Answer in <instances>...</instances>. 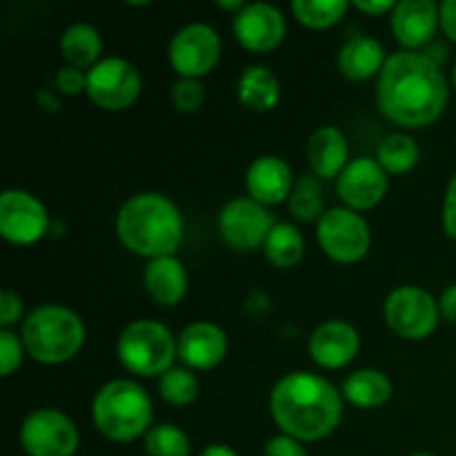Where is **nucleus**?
<instances>
[{
    "label": "nucleus",
    "instance_id": "ea45409f",
    "mask_svg": "<svg viewBox=\"0 0 456 456\" xmlns=\"http://www.w3.org/2000/svg\"><path fill=\"white\" fill-rule=\"evenodd\" d=\"M439 312L448 323L456 325V283L450 285L444 294H441L439 301Z\"/></svg>",
    "mask_w": 456,
    "mask_h": 456
},
{
    "label": "nucleus",
    "instance_id": "aec40b11",
    "mask_svg": "<svg viewBox=\"0 0 456 456\" xmlns=\"http://www.w3.org/2000/svg\"><path fill=\"white\" fill-rule=\"evenodd\" d=\"M347 154L350 147L346 134L332 125L319 127L307 141V160L316 178L341 176L347 167Z\"/></svg>",
    "mask_w": 456,
    "mask_h": 456
},
{
    "label": "nucleus",
    "instance_id": "f704fd0d",
    "mask_svg": "<svg viewBox=\"0 0 456 456\" xmlns=\"http://www.w3.org/2000/svg\"><path fill=\"white\" fill-rule=\"evenodd\" d=\"M22 319V301L12 289H3L0 294V328L9 330Z\"/></svg>",
    "mask_w": 456,
    "mask_h": 456
},
{
    "label": "nucleus",
    "instance_id": "1a4fd4ad",
    "mask_svg": "<svg viewBox=\"0 0 456 456\" xmlns=\"http://www.w3.org/2000/svg\"><path fill=\"white\" fill-rule=\"evenodd\" d=\"M142 89L141 74L129 61L110 56L87 71V96L105 111H123L138 101Z\"/></svg>",
    "mask_w": 456,
    "mask_h": 456
},
{
    "label": "nucleus",
    "instance_id": "dca6fc26",
    "mask_svg": "<svg viewBox=\"0 0 456 456\" xmlns=\"http://www.w3.org/2000/svg\"><path fill=\"white\" fill-rule=\"evenodd\" d=\"M361 350V337L347 321H325L310 337V356L325 370L350 365Z\"/></svg>",
    "mask_w": 456,
    "mask_h": 456
},
{
    "label": "nucleus",
    "instance_id": "f3484780",
    "mask_svg": "<svg viewBox=\"0 0 456 456\" xmlns=\"http://www.w3.org/2000/svg\"><path fill=\"white\" fill-rule=\"evenodd\" d=\"M227 337L218 325L196 321L178 337V359L187 370H212L225 359Z\"/></svg>",
    "mask_w": 456,
    "mask_h": 456
},
{
    "label": "nucleus",
    "instance_id": "9d476101",
    "mask_svg": "<svg viewBox=\"0 0 456 456\" xmlns=\"http://www.w3.org/2000/svg\"><path fill=\"white\" fill-rule=\"evenodd\" d=\"M274 225V214L249 196L232 199L218 214V232L227 248L236 252H254L263 248Z\"/></svg>",
    "mask_w": 456,
    "mask_h": 456
},
{
    "label": "nucleus",
    "instance_id": "f03ea898",
    "mask_svg": "<svg viewBox=\"0 0 456 456\" xmlns=\"http://www.w3.org/2000/svg\"><path fill=\"white\" fill-rule=\"evenodd\" d=\"M272 419L301 444L325 439L343 421V395L312 372H292L281 379L270 396Z\"/></svg>",
    "mask_w": 456,
    "mask_h": 456
},
{
    "label": "nucleus",
    "instance_id": "473e14b6",
    "mask_svg": "<svg viewBox=\"0 0 456 456\" xmlns=\"http://www.w3.org/2000/svg\"><path fill=\"white\" fill-rule=\"evenodd\" d=\"M22 350H25L22 338H18L12 330H0V372L3 377H9L13 374V370L20 368Z\"/></svg>",
    "mask_w": 456,
    "mask_h": 456
},
{
    "label": "nucleus",
    "instance_id": "4c0bfd02",
    "mask_svg": "<svg viewBox=\"0 0 456 456\" xmlns=\"http://www.w3.org/2000/svg\"><path fill=\"white\" fill-rule=\"evenodd\" d=\"M439 25L450 40L456 43V0H445L439 7Z\"/></svg>",
    "mask_w": 456,
    "mask_h": 456
},
{
    "label": "nucleus",
    "instance_id": "bb28decb",
    "mask_svg": "<svg viewBox=\"0 0 456 456\" xmlns=\"http://www.w3.org/2000/svg\"><path fill=\"white\" fill-rule=\"evenodd\" d=\"M377 163L386 169V174L410 172L419 163L417 142L405 134H392L383 138L377 147Z\"/></svg>",
    "mask_w": 456,
    "mask_h": 456
},
{
    "label": "nucleus",
    "instance_id": "393cba45",
    "mask_svg": "<svg viewBox=\"0 0 456 456\" xmlns=\"http://www.w3.org/2000/svg\"><path fill=\"white\" fill-rule=\"evenodd\" d=\"M61 52L69 67H76V69L89 67L92 69L101 58L102 38L92 25L78 22V25H71L69 29H65L61 38Z\"/></svg>",
    "mask_w": 456,
    "mask_h": 456
},
{
    "label": "nucleus",
    "instance_id": "0eeeda50",
    "mask_svg": "<svg viewBox=\"0 0 456 456\" xmlns=\"http://www.w3.org/2000/svg\"><path fill=\"white\" fill-rule=\"evenodd\" d=\"M316 239L321 249L343 265L361 261L372 245L368 221L350 208H334L325 212L316 225Z\"/></svg>",
    "mask_w": 456,
    "mask_h": 456
},
{
    "label": "nucleus",
    "instance_id": "423d86ee",
    "mask_svg": "<svg viewBox=\"0 0 456 456\" xmlns=\"http://www.w3.org/2000/svg\"><path fill=\"white\" fill-rule=\"evenodd\" d=\"M118 359L125 368L138 377H163L174 368L178 356V338L163 323L151 319H141L129 323L120 332Z\"/></svg>",
    "mask_w": 456,
    "mask_h": 456
},
{
    "label": "nucleus",
    "instance_id": "b1692460",
    "mask_svg": "<svg viewBox=\"0 0 456 456\" xmlns=\"http://www.w3.org/2000/svg\"><path fill=\"white\" fill-rule=\"evenodd\" d=\"M240 105L252 111H272L281 101V83L265 65H252L239 78Z\"/></svg>",
    "mask_w": 456,
    "mask_h": 456
},
{
    "label": "nucleus",
    "instance_id": "2eb2a0df",
    "mask_svg": "<svg viewBox=\"0 0 456 456\" xmlns=\"http://www.w3.org/2000/svg\"><path fill=\"white\" fill-rule=\"evenodd\" d=\"M338 196L343 203L354 212L372 209L386 199L387 194V174L374 159L361 156L347 163L338 176Z\"/></svg>",
    "mask_w": 456,
    "mask_h": 456
},
{
    "label": "nucleus",
    "instance_id": "c756f323",
    "mask_svg": "<svg viewBox=\"0 0 456 456\" xmlns=\"http://www.w3.org/2000/svg\"><path fill=\"white\" fill-rule=\"evenodd\" d=\"M199 379L187 368H172L159 379V395L169 405L194 403L196 396H199Z\"/></svg>",
    "mask_w": 456,
    "mask_h": 456
},
{
    "label": "nucleus",
    "instance_id": "cd10ccee",
    "mask_svg": "<svg viewBox=\"0 0 456 456\" xmlns=\"http://www.w3.org/2000/svg\"><path fill=\"white\" fill-rule=\"evenodd\" d=\"M350 9L347 0H294L292 13L310 29H330Z\"/></svg>",
    "mask_w": 456,
    "mask_h": 456
},
{
    "label": "nucleus",
    "instance_id": "7c9ffc66",
    "mask_svg": "<svg viewBox=\"0 0 456 456\" xmlns=\"http://www.w3.org/2000/svg\"><path fill=\"white\" fill-rule=\"evenodd\" d=\"M147 456H190V439L181 428L172 426V423H160L154 426L145 436Z\"/></svg>",
    "mask_w": 456,
    "mask_h": 456
},
{
    "label": "nucleus",
    "instance_id": "72a5a7b5",
    "mask_svg": "<svg viewBox=\"0 0 456 456\" xmlns=\"http://www.w3.org/2000/svg\"><path fill=\"white\" fill-rule=\"evenodd\" d=\"M56 87L61 94L67 96H78L80 92H87V74L76 67H62L56 74Z\"/></svg>",
    "mask_w": 456,
    "mask_h": 456
},
{
    "label": "nucleus",
    "instance_id": "6ab92c4d",
    "mask_svg": "<svg viewBox=\"0 0 456 456\" xmlns=\"http://www.w3.org/2000/svg\"><path fill=\"white\" fill-rule=\"evenodd\" d=\"M390 25L396 40L412 52L435 38L439 27V7L432 0H403L396 3Z\"/></svg>",
    "mask_w": 456,
    "mask_h": 456
},
{
    "label": "nucleus",
    "instance_id": "a18cd8bd",
    "mask_svg": "<svg viewBox=\"0 0 456 456\" xmlns=\"http://www.w3.org/2000/svg\"><path fill=\"white\" fill-rule=\"evenodd\" d=\"M454 87H456V67H454Z\"/></svg>",
    "mask_w": 456,
    "mask_h": 456
},
{
    "label": "nucleus",
    "instance_id": "9b49d317",
    "mask_svg": "<svg viewBox=\"0 0 456 456\" xmlns=\"http://www.w3.org/2000/svg\"><path fill=\"white\" fill-rule=\"evenodd\" d=\"M78 444V428L61 410H36L22 421L20 445L27 456H74Z\"/></svg>",
    "mask_w": 456,
    "mask_h": 456
},
{
    "label": "nucleus",
    "instance_id": "20e7f679",
    "mask_svg": "<svg viewBox=\"0 0 456 456\" xmlns=\"http://www.w3.org/2000/svg\"><path fill=\"white\" fill-rule=\"evenodd\" d=\"M94 426L105 439L129 444L151 430L154 405L136 381L116 379L105 383L94 396Z\"/></svg>",
    "mask_w": 456,
    "mask_h": 456
},
{
    "label": "nucleus",
    "instance_id": "c85d7f7f",
    "mask_svg": "<svg viewBox=\"0 0 456 456\" xmlns=\"http://www.w3.org/2000/svg\"><path fill=\"white\" fill-rule=\"evenodd\" d=\"M289 212L294 218L303 223L321 221L323 216V190H321V181L314 174L301 176L294 183V190L288 199Z\"/></svg>",
    "mask_w": 456,
    "mask_h": 456
},
{
    "label": "nucleus",
    "instance_id": "a878e982",
    "mask_svg": "<svg viewBox=\"0 0 456 456\" xmlns=\"http://www.w3.org/2000/svg\"><path fill=\"white\" fill-rule=\"evenodd\" d=\"M263 249H265V256L272 265L281 267V270H289V267H294L303 258L305 240H303V234L298 232L297 225H292V223H276Z\"/></svg>",
    "mask_w": 456,
    "mask_h": 456
},
{
    "label": "nucleus",
    "instance_id": "79ce46f5",
    "mask_svg": "<svg viewBox=\"0 0 456 456\" xmlns=\"http://www.w3.org/2000/svg\"><path fill=\"white\" fill-rule=\"evenodd\" d=\"M200 456H239V454H236L232 448H227V445L214 444V445H208V448L200 452Z\"/></svg>",
    "mask_w": 456,
    "mask_h": 456
},
{
    "label": "nucleus",
    "instance_id": "c03bdc74",
    "mask_svg": "<svg viewBox=\"0 0 456 456\" xmlns=\"http://www.w3.org/2000/svg\"><path fill=\"white\" fill-rule=\"evenodd\" d=\"M410 456H435V454H426V452H419V454H410Z\"/></svg>",
    "mask_w": 456,
    "mask_h": 456
},
{
    "label": "nucleus",
    "instance_id": "c9c22d12",
    "mask_svg": "<svg viewBox=\"0 0 456 456\" xmlns=\"http://www.w3.org/2000/svg\"><path fill=\"white\" fill-rule=\"evenodd\" d=\"M265 456H307V452L301 441L288 435H279L272 436L265 444Z\"/></svg>",
    "mask_w": 456,
    "mask_h": 456
},
{
    "label": "nucleus",
    "instance_id": "2f4dec72",
    "mask_svg": "<svg viewBox=\"0 0 456 456\" xmlns=\"http://www.w3.org/2000/svg\"><path fill=\"white\" fill-rule=\"evenodd\" d=\"M205 102V87L196 78H178L172 85V105L183 114H196Z\"/></svg>",
    "mask_w": 456,
    "mask_h": 456
},
{
    "label": "nucleus",
    "instance_id": "39448f33",
    "mask_svg": "<svg viewBox=\"0 0 456 456\" xmlns=\"http://www.w3.org/2000/svg\"><path fill=\"white\" fill-rule=\"evenodd\" d=\"M20 338L31 359L45 365H61L80 352L85 325L69 307L47 303L27 314Z\"/></svg>",
    "mask_w": 456,
    "mask_h": 456
},
{
    "label": "nucleus",
    "instance_id": "7ed1b4c3",
    "mask_svg": "<svg viewBox=\"0 0 456 456\" xmlns=\"http://www.w3.org/2000/svg\"><path fill=\"white\" fill-rule=\"evenodd\" d=\"M116 234L138 256H174L183 240L181 209L165 194L142 191L123 203L116 216Z\"/></svg>",
    "mask_w": 456,
    "mask_h": 456
},
{
    "label": "nucleus",
    "instance_id": "f8f14e48",
    "mask_svg": "<svg viewBox=\"0 0 456 456\" xmlns=\"http://www.w3.org/2000/svg\"><path fill=\"white\" fill-rule=\"evenodd\" d=\"M223 43L216 29L203 22L183 27L169 43V62L181 78L200 80L208 76L221 58Z\"/></svg>",
    "mask_w": 456,
    "mask_h": 456
},
{
    "label": "nucleus",
    "instance_id": "f257e3e1",
    "mask_svg": "<svg viewBox=\"0 0 456 456\" xmlns=\"http://www.w3.org/2000/svg\"><path fill=\"white\" fill-rule=\"evenodd\" d=\"M377 101L392 123L419 129L444 114L448 83L430 56L403 49L386 61L379 76Z\"/></svg>",
    "mask_w": 456,
    "mask_h": 456
},
{
    "label": "nucleus",
    "instance_id": "58836bf2",
    "mask_svg": "<svg viewBox=\"0 0 456 456\" xmlns=\"http://www.w3.org/2000/svg\"><path fill=\"white\" fill-rule=\"evenodd\" d=\"M354 7L359 9V12L363 13H370V16H383V13H390L395 12L396 3H392V0H356Z\"/></svg>",
    "mask_w": 456,
    "mask_h": 456
},
{
    "label": "nucleus",
    "instance_id": "5701e85b",
    "mask_svg": "<svg viewBox=\"0 0 456 456\" xmlns=\"http://www.w3.org/2000/svg\"><path fill=\"white\" fill-rule=\"evenodd\" d=\"M343 399L350 401L352 405L363 410H374L386 405L392 399V381L381 372V370L363 368L352 372L343 381L341 387Z\"/></svg>",
    "mask_w": 456,
    "mask_h": 456
},
{
    "label": "nucleus",
    "instance_id": "a19ab883",
    "mask_svg": "<svg viewBox=\"0 0 456 456\" xmlns=\"http://www.w3.org/2000/svg\"><path fill=\"white\" fill-rule=\"evenodd\" d=\"M36 101H38L40 105H43L47 111H58V110H61V102H58V98L53 96V94H49L47 89H43V92L36 94Z\"/></svg>",
    "mask_w": 456,
    "mask_h": 456
},
{
    "label": "nucleus",
    "instance_id": "37998d69",
    "mask_svg": "<svg viewBox=\"0 0 456 456\" xmlns=\"http://www.w3.org/2000/svg\"><path fill=\"white\" fill-rule=\"evenodd\" d=\"M216 7H221V9H230V12H236V13H239L240 9L245 7V3H240V0H232V3H225V0H216Z\"/></svg>",
    "mask_w": 456,
    "mask_h": 456
},
{
    "label": "nucleus",
    "instance_id": "e433bc0d",
    "mask_svg": "<svg viewBox=\"0 0 456 456\" xmlns=\"http://www.w3.org/2000/svg\"><path fill=\"white\" fill-rule=\"evenodd\" d=\"M444 230L450 239L456 240V174L450 181L444 200Z\"/></svg>",
    "mask_w": 456,
    "mask_h": 456
},
{
    "label": "nucleus",
    "instance_id": "ddd939ff",
    "mask_svg": "<svg viewBox=\"0 0 456 456\" xmlns=\"http://www.w3.org/2000/svg\"><path fill=\"white\" fill-rule=\"evenodd\" d=\"M49 214L34 194L7 190L0 196V234L7 243L34 245L47 234Z\"/></svg>",
    "mask_w": 456,
    "mask_h": 456
},
{
    "label": "nucleus",
    "instance_id": "a211bd4d",
    "mask_svg": "<svg viewBox=\"0 0 456 456\" xmlns=\"http://www.w3.org/2000/svg\"><path fill=\"white\" fill-rule=\"evenodd\" d=\"M245 187L249 191V199L256 203L265 205H279L285 199H289L294 190L292 169L279 156H258L245 174Z\"/></svg>",
    "mask_w": 456,
    "mask_h": 456
},
{
    "label": "nucleus",
    "instance_id": "412c9836",
    "mask_svg": "<svg viewBox=\"0 0 456 456\" xmlns=\"http://www.w3.org/2000/svg\"><path fill=\"white\" fill-rule=\"evenodd\" d=\"M145 288L159 305H178L187 294V272L176 256L151 258L145 267Z\"/></svg>",
    "mask_w": 456,
    "mask_h": 456
},
{
    "label": "nucleus",
    "instance_id": "4be33fe9",
    "mask_svg": "<svg viewBox=\"0 0 456 456\" xmlns=\"http://www.w3.org/2000/svg\"><path fill=\"white\" fill-rule=\"evenodd\" d=\"M386 49L370 36H352L338 49V71L350 80H370L381 76L386 67Z\"/></svg>",
    "mask_w": 456,
    "mask_h": 456
},
{
    "label": "nucleus",
    "instance_id": "6e6552de",
    "mask_svg": "<svg viewBox=\"0 0 456 456\" xmlns=\"http://www.w3.org/2000/svg\"><path fill=\"white\" fill-rule=\"evenodd\" d=\"M383 314H386L387 328L401 338L421 341L435 332L441 312L432 294L417 285H403V288L392 289L390 297L386 298Z\"/></svg>",
    "mask_w": 456,
    "mask_h": 456
},
{
    "label": "nucleus",
    "instance_id": "4468645a",
    "mask_svg": "<svg viewBox=\"0 0 456 456\" xmlns=\"http://www.w3.org/2000/svg\"><path fill=\"white\" fill-rule=\"evenodd\" d=\"M232 29L240 47L263 53L272 52L283 43L288 34V22L274 4L249 3L239 13H234Z\"/></svg>",
    "mask_w": 456,
    "mask_h": 456
}]
</instances>
